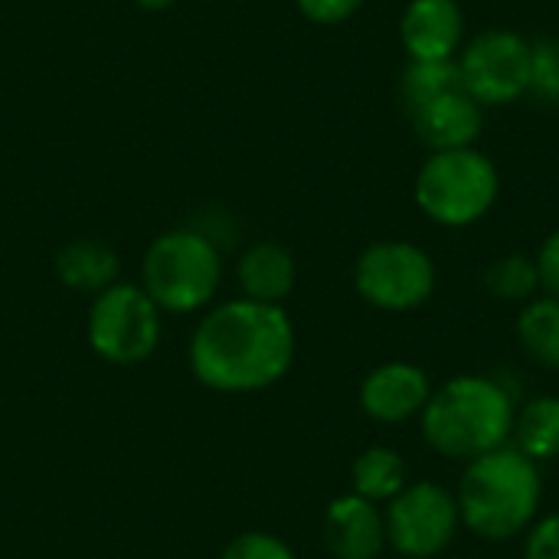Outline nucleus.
Segmentation results:
<instances>
[{"label":"nucleus","instance_id":"f257e3e1","mask_svg":"<svg viewBox=\"0 0 559 559\" xmlns=\"http://www.w3.org/2000/svg\"><path fill=\"white\" fill-rule=\"evenodd\" d=\"M295 324L282 305L236 298L216 305L193 331V377L219 393H259L288 377Z\"/></svg>","mask_w":559,"mask_h":559},{"label":"nucleus","instance_id":"f03ea898","mask_svg":"<svg viewBox=\"0 0 559 559\" xmlns=\"http://www.w3.org/2000/svg\"><path fill=\"white\" fill-rule=\"evenodd\" d=\"M518 403L511 390L485 373H462L432 390L419 429L426 445L449 462H472L511 445Z\"/></svg>","mask_w":559,"mask_h":559},{"label":"nucleus","instance_id":"7ed1b4c3","mask_svg":"<svg viewBox=\"0 0 559 559\" xmlns=\"http://www.w3.org/2000/svg\"><path fill=\"white\" fill-rule=\"evenodd\" d=\"M462 527L488 544H504L531 531L544 504L540 465L514 445H501L465 465L459 491Z\"/></svg>","mask_w":559,"mask_h":559},{"label":"nucleus","instance_id":"20e7f679","mask_svg":"<svg viewBox=\"0 0 559 559\" xmlns=\"http://www.w3.org/2000/svg\"><path fill=\"white\" fill-rule=\"evenodd\" d=\"M413 197L419 213L442 229L481 223L501 197V170L481 147L436 151L419 164Z\"/></svg>","mask_w":559,"mask_h":559},{"label":"nucleus","instance_id":"39448f33","mask_svg":"<svg viewBox=\"0 0 559 559\" xmlns=\"http://www.w3.org/2000/svg\"><path fill=\"white\" fill-rule=\"evenodd\" d=\"M223 282V249L200 229L180 226L160 233L141 265V288L160 311L190 314L213 301Z\"/></svg>","mask_w":559,"mask_h":559},{"label":"nucleus","instance_id":"423d86ee","mask_svg":"<svg viewBox=\"0 0 559 559\" xmlns=\"http://www.w3.org/2000/svg\"><path fill=\"white\" fill-rule=\"evenodd\" d=\"M436 259L409 239L370 242L354 262V288L377 311H416L436 295Z\"/></svg>","mask_w":559,"mask_h":559},{"label":"nucleus","instance_id":"0eeeda50","mask_svg":"<svg viewBox=\"0 0 559 559\" xmlns=\"http://www.w3.org/2000/svg\"><path fill=\"white\" fill-rule=\"evenodd\" d=\"M531 56L534 43L508 26H491L465 39L455 56L462 88L488 111L504 108L531 95Z\"/></svg>","mask_w":559,"mask_h":559},{"label":"nucleus","instance_id":"6e6552de","mask_svg":"<svg viewBox=\"0 0 559 559\" xmlns=\"http://www.w3.org/2000/svg\"><path fill=\"white\" fill-rule=\"evenodd\" d=\"M88 344L108 364H141L160 344V308L141 285L115 282L92 301Z\"/></svg>","mask_w":559,"mask_h":559},{"label":"nucleus","instance_id":"1a4fd4ad","mask_svg":"<svg viewBox=\"0 0 559 559\" xmlns=\"http://www.w3.org/2000/svg\"><path fill=\"white\" fill-rule=\"evenodd\" d=\"M386 544L403 559H436L462 531L455 491L436 481H409L386 508Z\"/></svg>","mask_w":559,"mask_h":559},{"label":"nucleus","instance_id":"9d476101","mask_svg":"<svg viewBox=\"0 0 559 559\" xmlns=\"http://www.w3.org/2000/svg\"><path fill=\"white\" fill-rule=\"evenodd\" d=\"M432 377L409 360H386L360 383V409L380 426H400L423 416L432 396Z\"/></svg>","mask_w":559,"mask_h":559},{"label":"nucleus","instance_id":"9b49d317","mask_svg":"<svg viewBox=\"0 0 559 559\" xmlns=\"http://www.w3.org/2000/svg\"><path fill=\"white\" fill-rule=\"evenodd\" d=\"M400 43L413 62H449L465 46V7L459 0H409L400 13Z\"/></svg>","mask_w":559,"mask_h":559},{"label":"nucleus","instance_id":"f8f14e48","mask_svg":"<svg viewBox=\"0 0 559 559\" xmlns=\"http://www.w3.org/2000/svg\"><path fill=\"white\" fill-rule=\"evenodd\" d=\"M485 115L488 111L465 88H455L409 111V121L419 144L429 154H436V151L478 147V138L485 134Z\"/></svg>","mask_w":559,"mask_h":559},{"label":"nucleus","instance_id":"ddd939ff","mask_svg":"<svg viewBox=\"0 0 559 559\" xmlns=\"http://www.w3.org/2000/svg\"><path fill=\"white\" fill-rule=\"evenodd\" d=\"M324 547L334 559H383L386 521L383 508L357 498L354 491L334 498L324 511Z\"/></svg>","mask_w":559,"mask_h":559},{"label":"nucleus","instance_id":"4468645a","mask_svg":"<svg viewBox=\"0 0 559 559\" xmlns=\"http://www.w3.org/2000/svg\"><path fill=\"white\" fill-rule=\"evenodd\" d=\"M236 275H239L242 298L262 301V305H282L295 292L298 262L278 242H255L239 255Z\"/></svg>","mask_w":559,"mask_h":559},{"label":"nucleus","instance_id":"2eb2a0df","mask_svg":"<svg viewBox=\"0 0 559 559\" xmlns=\"http://www.w3.org/2000/svg\"><path fill=\"white\" fill-rule=\"evenodd\" d=\"M52 262H56V275H59V282L66 288L88 292V295H98V292L111 288L118 282V272H121L118 252L108 242L92 239V236L66 242L56 252Z\"/></svg>","mask_w":559,"mask_h":559},{"label":"nucleus","instance_id":"dca6fc26","mask_svg":"<svg viewBox=\"0 0 559 559\" xmlns=\"http://www.w3.org/2000/svg\"><path fill=\"white\" fill-rule=\"evenodd\" d=\"M511 445L527 455L531 462L544 465L559 459V396L557 393H540L518 406L514 413V429H511Z\"/></svg>","mask_w":559,"mask_h":559},{"label":"nucleus","instance_id":"f3484780","mask_svg":"<svg viewBox=\"0 0 559 559\" xmlns=\"http://www.w3.org/2000/svg\"><path fill=\"white\" fill-rule=\"evenodd\" d=\"M350 485H354V495L357 498H364V501H370L377 508H386L409 485L406 462L390 445H370V449H364L354 459Z\"/></svg>","mask_w":559,"mask_h":559},{"label":"nucleus","instance_id":"a211bd4d","mask_svg":"<svg viewBox=\"0 0 559 559\" xmlns=\"http://www.w3.org/2000/svg\"><path fill=\"white\" fill-rule=\"evenodd\" d=\"M518 344L524 357L544 370H559V298L537 295L518 311Z\"/></svg>","mask_w":559,"mask_h":559},{"label":"nucleus","instance_id":"6ab92c4d","mask_svg":"<svg viewBox=\"0 0 559 559\" xmlns=\"http://www.w3.org/2000/svg\"><path fill=\"white\" fill-rule=\"evenodd\" d=\"M488 295H495L498 301H514V305H527L531 298L540 295V272L534 255L524 252H508L501 259H495L485 275H481Z\"/></svg>","mask_w":559,"mask_h":559},{"label":"nucleus","instance_id":"aec40b11","mask_svg":"<svg viewBox=\"0 0 559 559\" xmlns=\"http://www.w3.org/2000/svg\"><path fill=\"white\" fill-rule=\"evenodd\" d=\"M462 88V75H459V62H406V69L400 72V102L406 111L423 108L426 102Z\"/></svg>","mask_w":559,"mask_h":559},{"label":"nucleus","instance_id":"412c9836","mask_svg":"<svg viewBox=\"0 0 559 559\" xmlns=\"http://www.w3.org/2000/svg\"><path fill=\"white\" fill-rule=\"evenodd\" d=\"M531 95L544 105L559 108V39L544 36L534 43L531 56Z\"/></svg>","mask_w":559,"mask_h":559},{"label":"nucleus","instance_id":"4be33fe9","mask_svg":"<svg viewBox=\"0 0 559 559\" xmlns=\"http://www.w3.org/2000/svg\"><path fill=\"white\" fill-rule=\"evenodd\" d=\"M219 559H298L295 550L275 537V534H265V531H249V534H239Z\"/></svg>","mask_w":559,"mask_h":559},{"label":"nucleus","instance_id":"5701e85b","mask_svg":"<svg viewBox=\"0 0 559 559\" xmlns=\"http://www.w3.org/2000/svg\"><path fill=\"white\" fill-rule=\"evenodd\" d=\"M367 0H295L298 13L314 26H341L364 10Z\"/></svg>","mask_w":559,"mask_h":559},{"label":"nucleus","instance_id":"b1692460","mask_svg":"<svg viewBox=\"0 0 559 559\" xmlns=\"http://www.w3.org/2000/svg\"><path fill=\"white\" fill-rule=\"evenodd\" d=\"M524 559H559V511L531 524L524 534Z\"/></svg>","mask_w":559,"mask_h":559},{"label":"nucleus","instance_id":"393cba45","mask_svg":"<svg viewBox=\"0 0 559 559\" xmlns=\"http://www.w3.org/2000/svg\"><path fill=\"white\" fill-rule=\"evenodd\" d=\"M534 262H537V272H540V292L550 295V298H559V226L540 242Z\"/></svg>","mask_w":559,"mask_h":559},{"label":"nucleus","instance_id":"a878e982","mask_svg":"<svg viewBox=\"0 0 559 559\" xmlns=\"http://www.w3.org/2000/svg\"><path fill=\"white\" fill-rule=\"evenodd\" d=\"M141 10H147V13H164V10H170L177 0H134Z\"/></svg>","mask_w":559,"mask_h":559},{"label":"nucleus","instance_id":"bb28decb","mask_svg":"<svg viewBox=\"0 0 559 559\" xmlns=\"http://www.w3.org/2000/svg\"><path fill=\"white\" fill-rule=\"evenodd\" d=\"M203 3H223V0H203Z\"/></svg>","mask_w":559,"mask_h":559}]
</instances>
